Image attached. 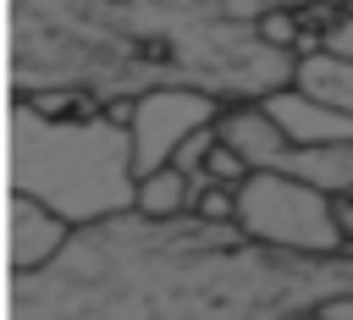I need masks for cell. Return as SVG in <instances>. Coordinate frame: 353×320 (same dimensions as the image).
<instances>
[{
  "label": "cell",
  "instance_id": "obj_2",
  "mask_svg": "<svg viewBox=\"0 0 353 320\" xmlns=\"http://www.w3.org/2000/svg\"><path fill=\"white\" fill-rule=\"evenodd\" d=\"M292 61L298 50L270 44L254 22L149 0H11V88L39 110L66 94L138 99L149 88L259 105L292 83Z\"/></svg>",
  "mask_w": 353,
  "mask_h": 320
},
{
  "label": "cell",
  "instance_id": "obj_1",
  "mask_svg": "<svg viewBox=\"0 0 353 320\" xmlns=\"http://www.w3.org/2000/svg\"><path fill=\"white\" fill-rule=\"evenodd\" d=\"M353 292V254L303 259L248 243L232 221L138 210L77 226L11 281V320H292Z\"/></svg>",
  "mask_w": 353,
  "mask_h": 320
},
{
  "label": "cell",
  "instance_id": "obj_15",
  "mask_svg": "<svg viewBox=\"0 0 353 320\" xmlns=\"http://www.w3.org/2000/svg\"><path fill=\"white\" fill-rule=\"evenodd\" d=\"M292 320H325V314H320V309H303V314H292Z\"/></svg>",
  "mask_w": 353,
  "mask_h": 320
},
{
  "label": "cell",
  "instance_id": "obj_4",
  "mask_svg": "<svg viewBox=\"0 0 353 320\" xmlns=\"http://www.w3.org/2000/svg\"><path fill=\"white\" fill-rule=\"evenodd\" d=\"M232 226L248 243L276 248V254H303V259L347 254L331 193L309 188L303 177H287V171H248L232 188Z\"/></svg>",
  "mask_w": 353,
  "mask_h": 320
},
{
  "label": "cell",
  "instance_id": "obj_6",
  "mask_svg": "<svg viewBox=\"0 0 353 320\" xmlns=\"http://www.w3.org/2000/svg\"><path fill=\"white\" fill-rule=\"evenodd\" d=\"M259 110L281 127V138H287L292 149H336V143H353V116H347V110H325V105L303 99L298 88L265 94Z\"/></svg>",
  "mask_w": 353,
  "mask_h": 320
},
{
  "label": "cell",
  "instance_id": "obj_12",
  "mask_svg": "<svg viewBox=\"0 0 353 320\" xmlns=\"http://www.w3.org/2000/svg\"><path fill=\"white\" fill-rule=\"evenodd\" d=\"M138 215L149 221H171V215H188L193 210V182L176 171V166H160L149 177H138V199H132Z\"/></svg>",
  "mask_w": 353,
  "mask_h": 320
},
{
  "label": "cell",
  "instance_id": "obj_13",
  "mask_svg": "<svg viewBox=\"0 0 353 320\" xmlns=\"http://www.w3.org/2000/svg\"><path fill=\"white\" fill-rule=\"evenodd\" d=\"M314 50H325V55H342V61H353V11H336L331 22H325V33H320V44Z\"/></svg>",
  "mask_w": 353,
  "mask_h": 320
},
{
  "label": "cell",
  "instance_id": "obj_5",
  "mask_svg": "<svg viewBox=\"0 0 353 320\" xmlns=\"http://www.w3.org/2000/svg\"><path fill=\"white\" fill-rule=\"evenodd\" d=\"M215 116H221V99L193 94V88H149V94L127 99L121 127H127V143H132V171L149 177V171L171 166V154L193 132L215 127Z\"/></svg>",
  "mask_w": 353,
  "mask_h": 320
},
{
  "label": "cell",
  "instance_id": "obj_9",
  "mask_svg": "<svg viewBox=\"0 0 353 320\" xmlns=\"http://www.w3.org/2000/svg\"><path fill=\"white\" fill-rule=\"evenodd\" d=\"M287 88H298L303 99H314V105H325V110H347V116H353V61H342V55L298 50Z\"/></svg>",
  "mask_w": 353,
  "mask_h": 320
},
{
  "label": "cell",
  "instance_id": "obj_8",
  "mask_svg": "<svg viewBox=\"0 0 353 320\" xmlns=\"http://www.w3.org/2000/svg\"><path fill=\"white\" fill-rule=\"evenodd\" d=\"M215 138H221V149H232V154L243 160V171H276L281 154L292 149V143L281 138V127H276L259 105H232V110H221V116H215Z\"/></svg>",
  "mask_w": 353,
  "mask_h": 320
},
{
  "label": "cell",
  "instance_id": "obj_3",
  "mask_svg": "<svg viewBox=\"0 0 353 320\" xmlns=\"http://www.w3.org/2000/svg\"><path fill=\"white\" fill-rule=\"evenodd\" d=\"M6 171L17 199L44 204L72 232L127 215L138 199V171L121 116H61L22 99L11 110Z\"/></svg>",
  "mask_w": 353,
  "mask_h": 320
},
{
  "label": "cell",
  "instance_id": "obj_14",
  "mask_svg": "<svg viewBox=\"0 0 353 320\" xmlns=\"http://www.w3.org/2000/svg\"><path fill=\"white\" fill-rule=\"evenodd\" d=\"M320 314H325V320H353V292H342V298H325V303H320Z\"/></svg>",
  "mask_w": 353,
  "mask_h": 320
},
{
  "label": "cell",
  "instance_id": "obj_7",
  "mask_svg": "<svg viewBox=\"0 0 353 320\" xmlns=\"http://www.w3.org/2000/svg\"><path fill=\"white\" fill-rule=\"evenodd\" d=\"M66 237H72V226H66L61 215H50L44 204L11 193V210H6V254H11V270H17V276L44 270V265L66 248Z\"/></svg>",
  "mask_w": 353,
  "mask_h": 320
},
{
  "label": "cell",
  "instance_id": "obj_10",
  "mask_svg": "<svg viewBox=\"0 0 353 320\" xmlns=\"http://www.w3.org/2000/svg\"><path fill=\"white\" fill-rule=\"evenodd\" d=\"M276 171L303 177L309 188H320L331 199H347L353 193V143H336V149H287Z\"/></svg>",
  "mask_w": 353,
  "mask_h": 320
},
{
  "label": "cell",
  "instance_id": "obj_11",
  "mask_svg": "<svg viewBox=\"0 0 353 320\" xmlns=\"http://www.w3.org/2000/svg\"><path fill=\"white\" fill-rule=\"evenodd\" d=\"M149 6H171V11H188V17H215V22H265L276 11H292V17H309L320 6H347V0H149Z\"/></svg>",
  "mask_w": 353,
  "mask_h": 320
}]
</instances>
